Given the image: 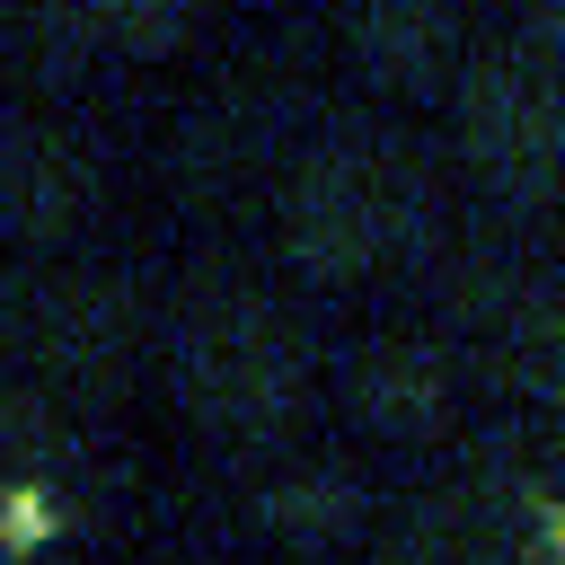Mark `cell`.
Wrapping results in <instances>:
<instances>
[{
    "label": "cell",
    "instance_id": "cell-1",
    "mask_svg": "<svg viewBox=\"0 0 565 565\" xmlns=\"http://www.w3.org/2000/svg\"><path fill=\"white\" fill-rule=\"evenodd\" d=\"M424 230H433V177L397 132H371V124L327 132L282 177V256L309 282L380 274L406 247H424Z\"/></svg>",
    "mask_w": 565,
    "mask_h": 565
},
{
    "label": "cell",
    "instance_id": "cell-2",
    "mask_svg": "<svg viewBox=\"0 0 565 565\" xmlns=\"http://www.w3.org/2000/svg\"><path fill=\"white\" fill-rule=\"evenodd\" d=\"M168 388L177 406L221 441H265L300 415L309 388V335L282 300L247 282H203L168 327Z\"/></svg>",
    "mask_w": 565,
    "mask_h": 565
},
{
    "label": "cell",
    "instance_id": "cell-3",
    "mask_svg": "<svg viewBox=\"0 0 565 565\" xmlns=\"http://www.w3.org/2000/svg\"><path fill=\"white\" fill-rule=\"evenodd\" d=\"M556 141H565V97H556V35L530 26L494 53L468 62L459 79V159L503 212H547L556 185Z\"/></svg>",
    "mask_w": 565,
    "mask_h": 565
},
{
    "label": "cell",
    "instance_id": "cell-4",
    "mask_svg": "<svg viewBox=\"0 0 565 565\" xmlns=\"http://www.w3.org/2000/svg\"><path fill=\"white\" fill-rule=\"evenodd\" d=\"M9 362L53 388H106L132 353V291L115 274H44L0 318Z\"/></svg>",
    "mask_w": 565,
    "mask_h": 565
},
{
    "label": "cell",
    "instance_id": "cell-5",
    "mask_svg": "<svg viewBox=\"0 0 565 565\" xmlns=\"http://www.w3.org/2000/svg\"><path fill=\"white\" fill-rule=\"evenodd\" d=\"M380 565H556V521L539 486H450L397 521Z\"/></svg>",
    "mask_w": 565,
    "mask_h": 565
},
{
    "label": "cell",
    "instance_id": "cell-6",
    "mask_svg": "<svg viewBox=\"0 0 565 565\" xmlns=\"http://www.w3.org/2000/svg\"><path fill=\"white\" fill-rule=\"evenodd\" d=\"M97 150L71 132V124H9L0 132V230L26 238V247H62L97 221Z\"/></svg>",
    "mask_w": 565,
    "mask_h": 565
},
{
    "label": "cell",
    "instance_id": "cell-7",
    "mask_svg": "<svg viewBox=\"0 0 565 565\" xmlns=\"http://www.w3.org/2000/svg\"><path fill=\"white\" fill-rule=\"evenodd\" d=\"M353 406H362V424H371L380 441H415V433H441V424H450V406H459V371H450L441 344L397 335V344H371V353H362V371H353Z\"/></svg>",
    "mask_w": 565,
    "mask_h": 565
},
{
    "label": "cell",
    "instance_id": "cell-8",
    "mask_svg": "<svg viewBox=\"0 0 565 565\" xmlns=\"http://www.w3.org/2000/svg\"><path fill=\"white\" fill-rule=\"evenodd\" d=\"M353 53L388 88H433L468 53V0H362Z\"/></svg>",
    "mask_w": 565,
    "mask_h": 565
},
{
    "label": "cell",
    "instance_id": "cell-9",
    "mask_svg": "<svg viewBox=\"0 0 565 565\" xmlns=\"http://www.w3.org/2000/svg\"><path fill=\"white\" fill-rule=\"evenodd\" d=\"M44 26L62 35H88V44H124V53H159L177 44L212 0H26Z\"/></svg>",
    "mask_w": 565,
    "mask_h": 565
},
{
    "label": "cell",
    "instance_id": "cell-10",
    "mask_svg": "<svg viewBox=\"0 0 565 565\" xmlns=\"http://www.w3.org/2000/svg\"><path fill=\"white\" fill-rule=\"evenodd\" d=\"M344 521H353V486H344L335 468H309V477L274 486V530H291V539H335Z\"/></svg>",
    "mask_w": 565,
    "mask_h": 565
}]
</instances>
